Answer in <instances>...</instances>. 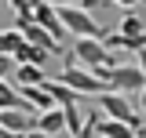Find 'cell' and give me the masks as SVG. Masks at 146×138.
Masks as SVG:
<instances>
[{
	"label": "cell",
	"mask_w": 146,
	"mask_h": 138,
	"mask_svg": "<svg viewBox=\"0 0 146 138\" xmlns=\"http://www.w3.org/2000/svg\"><path fill=\"white\" fill-rule=\"evenodd\" d=\"M143 84H146V73L139 69V62H135V66H113V73H110V91L139 95Z\"/></svg>",
	"instance_id": "obj_7"
},
{
	"label": "cell",
	"mask_w": 146,
	"mask_h": 138,
	"mask_svg": "<svg viewBox=\"0 0 146 138\" xmlns=\"http://www.w3.org/2000/svg\"><path fill=\"white\" fill-rule=\"evenodd\" d=\"M11 80H15V84H44L48 76H44V66L18 62V66H15V73H11Z\"/></svg>",
	"instance_id": "obj_12"
},
{
	"label": "cell",
	"mask_w": 146,
	"mask_h": 138,
	"mask_svg": "<svg viewBox=\"0 0 146 138\" xmlns=\"http://www.w3.org/2000/svg\"><path fill=\"white\" fill-rule=\"evenodd\" d=\"M22 40H26V36H22L18 26H15V29H0V51H4V55H15Z\"/></svg>",
	"instance_id": "obj_17"
},
{
	"label": "cell",
	"mask_w": 146,
	"mask_h": 138,
	"mask_svg": "<svg viewBox=\"0 0 146 138\" xmlns=\"http://www.w3.org/2000/svg\"><path fill=\"white\" fill-rule=\"evenodd\" d=\"M135 127H128L124 120H113V116H88L84 120V135L80 138H131Z\"/></svg>",
	"instance_id": "obj_6"
},
{
	"label": "cell",
	"mask_w": 146,
	"mask_h": 138,
	"mask_svg": "<svg viewBox=\"0 0 146 138\" xmlns=\"http://www.w3.org/2000/svg\"><path fill=\"white\" fill-rule=\"evenodd\" d=\"M66 109V135H84V120H80V105L70 102V105H62Z\"/></svg>",
	"instance_id": "obj_16"
},
{
	"label": "cell",
	"mask_w": 146,
	"mask_h": 138,
	"mask_svg": "<svg viewBox=\"0 0 146 138\" xmlns=\"http://www.w3.org/2000/svg\"><path fill=\"white\" fill-rule=\"evenodd\" d=\"M48 87H51V95H55V102L58 105H70V102H80L84 95H77L70 84H62V80H48Z\"/></svg>",
	"instance_id": "obj_15"
},
{
	"label": "cell",
	"mask_w": 146,
	"mask_h": 138,
	"mask_svg": "<svg viewBox=\"0 0 146 138\" xmlns=\"http://www.w3.org/2000/svg\"><path fill=\"white\" fill-rule=\"evenodd\" d=\"M135 105L143 109V116H146V84H143V91H139V102H135Z\"/></svg>",
	"instance_id": "obj_21"
},
{
	"label": "cell",
	"mask_w": 146,
	"mask_h": 138,
	"mask_svg": "<svg viewBox=\"0 0 146 138\" xmlns=\"http://www.w3.org/2000/svg\"><path fill=\"white\" fill-rule=\"evenodd\" d=\"M7 4H11V7H15V11H26V7H33L36 0H7Z\"/></svg>",
	"instance_id": "obj_19"
},
{
	"label": "cell",
	"mask_w": 146,
	"mask_h": 138,
	"mask_svg": "<svg viewBox=\"0 0 146 138\" xmlns=\"http://www.w3.org/2000/svg\"><path fill=\"white\" fill-rule=\"evenodd\" d=\"M73 62H77V66H88V69L102 66V62L117 66V58H113V51L102 44V36H77V44H73Z\"/></svg>",
	"instance_id": "obj_3"
},
{
	"label": "cell",
	"mask_w": 146,
	"mask_h": 138,
	"mask_svg": "<svg viewBox=\"0 0 146 138\" xmlns=\"http://www.w3.org/2000/svg\"><path fill=\"white\" fill-rule=\"evenodd\" d=\"M51 58H55L51 47H40V44H29V40H22L15 51V62H33V66H48Z\"/></svg>",
	"instance_id": "obj_11"
},
{
	"label": "cell",
	"mask_w": 146,
	"mask_h": 138,
	"mask_svg": "<svg viewBox=\"0 0 146 138\" xmlns=\"http://www.w3.org/2000/svg\"><path fill=\"white\" fill-rule=\"evenodd\" d=\"M135 55H139V69H143V73H146V47H139V51H135Z\"/></svg>",
	"instance_id": "obj_22"
},
{
	"label": "cell",
	"mask_w": 146,
	"mask_h": 138,
	"mask_svg": "<svg viewBox=\"0 0 146 138\" xmlns=\"http://www.w3.org/2000/svg\"><path fill=\"white\" fill-rule=\"evenodd\" d=\"M33 18L44 26V29H51L58 40H66V36H70V29L62 26V18H58V7H55V4H44V0H36V4H33Z\"/></svg>",
	"instance_id": "obj_9"
},
{
	"label": "cell",
	"mask_w": 146,
	"mask_h": 138,
	"mask_svg": "<svg viewBox=\"0 0 146 138\" xmlns=\"http://www.w3.org/2000/svg\"><path fill=\"white\" fill-rule=\"evenodd\" d=\"M11 105H22V91L11 76H0V109H11Z\"/></svg>",
	"instance_id": "obj_13"
},
{
	"label": "cell",
	"mask_w": 146,
	"mask_h": 138,
	"mask_svg": "<svg viewBox=\"0 0 146 138\" xmlns=\"http://www.w3.org/2000/svg\"><path fill=\"white\" fill-rule=\"evenodd\" d=\"M88 11L91 7H84V4H58V18H62V26L73 36H106V29L99 26V18L88 15Z\"/></svg>",
	"instance_id": "obj_2"
},
{
	"label": "cell",
	"mask_w": 146,
	"mask_h": 138,
	"mask_svg": "<svg viewBox=\"0 0 146 138\" xmlns=\"http://www.w3.org/2000/svg\"><path fill=\"white\" fill-rule=\"evenodd\" d=\"M110 4H121V7H139V4H146V0H110Z\"/></svg>",
	"instance_id": "obj_20"
},
{
	"label": "cell",
	"mask_w": 146,
	"mask_h": 138,
	"mask_svg": "<svg viewBox=\"0 0 146 138\" xmlns=\"http://www.w3.org/2000/svg\"><path fill=\"white\" fill-rule=\"evenodd\" d=\"M18 91H22V102L29 105V109H36V113L58 105L55 95H51V87H48V80H44V84H18Z\"/></svg>",
	"instance_id": "obj_8"
},
{
	"label": "cell",
	"mask_w": 146,
	"mask_h": 138,
	"mask_svg": "<svg viewBox=\"0 0 146 138\" xmlns=\"http://www.w3.org/2000/svg\"><path fill=\"white\" fill-rule=\"evenodd\" d=\"M99 105H102V113L106 116H113V120H124L128 127H135V135H146V116H143V109L131 102L128 95H121V91H102L99 95Z\"/></svg>",
	"instance_id": "obj_1"
},
{
	"label": "cell",
	"mask_w": 146,
	"mask_h": 138,
	"mask_svg": "<svg viewBox=\"0 0 146 138\" xmlns=\"http://www.w3.org/2000/svg\"><path fill=\"white\" fill-rule=\"evenodd\" d=\"M58 80H62V84H70L73 91H77V95H84V98H88V95H102V91L110 87L106 80H99L88 66H66L62 73H58Z\"/></svg>",
	"instance_id": "obj_4"
},
{
	"label": "cell",
	"mask_w": 146,
	"mask_h": 138,
	"mask_svg": "<svg viewBox=\"0 0 146 138\" xmlns=\"http://www.w3.org/2000/svg\"><path fill=\"white\" fill-rule=\"evenodd\" d=\"M0 124L7 127V135H36V109H29V105L0 109Z\"/></svg>",
	"instance_id": "obj_5"
},
{
	"label": "cell",
	"mask_w": 146,
	"mask_h": 138,
	"mask_svg": "<svg viewBox=\"0 0 146 138\" xmlns=\"http://www.w3.org/2000/svg\"><path fill=\"white\" fill-rule=\"evenodd\" d=\"M15 66H18L15 55H4V51H0V76H11V73H15Z\"/></svg>",
	"instance_id": "obj_18"
},
{
	"label": "cell",
	"mask_w": 146,
	"mask_h": 138,
	"mask_svg": "<svg viewBox=\"0 0 146 138\" xmlns=\"http://www.w3.org/2000/svg\"><path fill=\"white\" fill-rule=\"evenodd\" d=\"M36 135H66V109L51 105L36 113Z\"/></svg>",
	"instance_id": "obj_10"
},
{
	"label": "cell",
	"mask_w": 146,
	"mask_h": 138,
	"mask_svg": "<svg viewBox=\"0 0 146 138\" xmlns=\"http://www.w3.org/2000/svg\"><path fill=\"white\" fill-rule=\"evenodd\" d=\"M117 29H121V33H128V36H146V18H143V15H135V11L128 7Z\"/></svg>",
	"instance_id": "obj_14"
}]
</instances>
